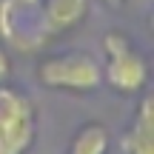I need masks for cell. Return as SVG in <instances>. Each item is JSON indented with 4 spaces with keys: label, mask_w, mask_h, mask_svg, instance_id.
<instances>
[{
    "label": "cell",
    "mask_w": 154,
    "mask_h": 154,
    "mask_svg": "<svg viewBox=\"0 0 154 154\" xmlns=\"http://www.w3.org/2000/svg\"><path fill=\"white\" fill-rule=\"evenodd\" d=\"M103 51H106V69L103 80L120 94H137L149 83V66L143 54L131 46V40L123 32H109L103 37Z\"/></svg>",
    "instance_id": "cell-1"
},
{
    "label": "cell",
    "mask_w": 154,
    "mask_h": 154,
    "mask_svg": "<svg viewBox=\"0 0 154 154\" xmlns=\"http://www.w3.org/2000/svg\"><path fill=\"white\" fill-rule=\"evenodd\" d=\"M37 77L46 88H57V91H94L103 83L100 63L83 51L46 57L37 66Z\"/></svg>",
    "instance_id": "cell-2"
},
{
    "label": "cell",
    "mask_w": 154,
    "mask_h": 154,
    "mask_svg": "<svg viewBox=\"0 0 154 154\" xmlns=\"http://www.w3.org/2000/svg\"><path fill=\"white\" fill-rule=\"evenodd\" d=\"M34 106L26 94L0 86V154H26L34 143Z\"/></svg>",
    "instance_id": "cell-3"
},
{
    "label": "cell",
    "mask_w": 154,
    "mask_h": 154,
    "mask_svg": "<svg viewBox=\"0 0 154 154\" xmlns=\"http://www.w3.org/2000/svg\"><path fill=\"white\" fill-rule=\"evenodd\" d=\"M126 154H154V103L151 97H146L137 109L131 131L123 140Z\"/></svg>",
    "instance_id": "cell-4"
},
{
    "label": "cell",
    "mask_w": 154,
    "mask_h": 154,
    "mask_svg": "<svg viewBox=\"0 0 154 154\" xmlns=\"http://www.w3.org/2000/svg\"><path fill=\"white\" fill-rule=\"evenodd\" d=\"M40 3H43V23L49 32H69L86 14V0H40Z\"/></svg>",
    "instance_id": "cell-5"
},
{
    "label": "cell",
    "mask_w": 154,
    "mask_h": 154,
    "mask_svg": "<svg viewBox=\"0 0 154 154\" xmlns=\"http://www.w3.org/2000/svg\"><path fill=\"white\" fill-rule=\"evenodd\" d=\"M106 151H109V131L100 123H86L69 146V154H106Z\"/></svg>",
    "instance_id": "cell-6"
},
{
    "label": "cell",
    "mask_w": 154,
    "mask_h": 154,
    "mask_svg": "<svg viewBox=\"0 0 154 154\" xmlns=\"http://www.w3.org/2000/svg\"><path fill=\"white\" fill-rule=\"evenodd\" d=\"M6 74H9V57H6L3 49H0V80H3Z\"/></svg>",
    "instance_id": "cell-7"
},
{
    "label": "cell",
    "mask_w": 154,
    "mask_h": 154,
    "mask_svg": "<svg viewBox=\"0 0 154 154\" xmlns=\"http://www.w3.org/2000/svg\"><path fill=\"white\" fill-rule=\"evenodd\" d=\"M17 3H23V6H40V0H17Z\"/></svg>",
    "instance_id": "cell-8"
},
{
    "label": "cell",
    "mask_w": 154,
    "mask_h": 154,
    "mask_svg": "<svg viewBox=\"0 0 154 154\" xmlns=\"http://www.w3.org/2000/svg\"><path fill=\"white\" fill-rule=\"evenodd\" d=\"M111 3H123V0H111Z\"/></svg>",
    "instance_id": "cell-9"
}]
</instances>
